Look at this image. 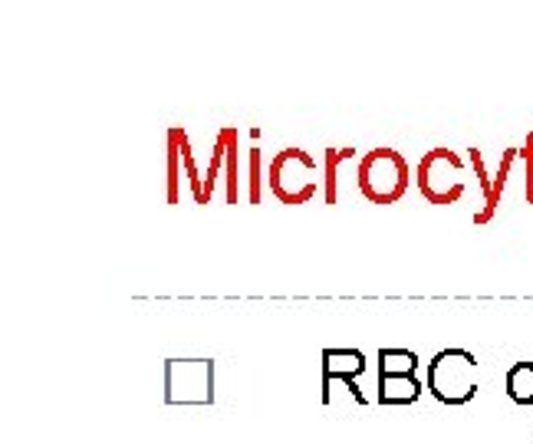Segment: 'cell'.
Here are the masks:
<instances>
[{
  "instance_id": "cell-11",
  "label": "cell",
  "mask_w": 533,
  "mask_h": 444,
  "mask_svg": "<svg viewBox=\"0 0 533 444\" xmlns=\"http://www.w3.org/2000/svg\"><path fill=\"white\" fill-rule=\"evenodd\" d=\"M418 356L412 349H382L379 352V375H415Z\"/></svg>"
},
{
  "instance_id": "cell-12",
  "label": "cell",
  "mask_w": 533,
  "mask_h": 444,
  "mask_svg": "<svg viewBox=\"0 0 533 444\" xmlns=\"http://www.w3.org/2000/svg\"><path fill=\"white\" fill-rule=\"evenodd\" d=\"M356 155V148H326V178H323V195L326 204H339V191H336V175H339V165L349 162V158Z\"/></svg>"
},
{
  "instance_id": "cell-10",
  "label": "cell",
  "mask_w": 533,
  "mask_h": 444,
  "mask_svg": "<svg viewBox=\"0 0 533 444\" xmlns=\"http://www.w3.org/2000/svg\"><path fill=\"white\" fill-rule=\"evenodd\" d=\"M507 398L517 405H533V362H517V366H510Z\"/></svg>"
},
{
  "instance_id": "cell-2",
  "label": "cell",
  "mask_w": 533,
  "mask_h": 444,
  "mask_svg": "<svg viewBox=\"0 0 533 444\" xmlns=\"http://www.w3.org/2000/svg\"><path fill=\"white\" fill-rule=\"evenodd\" d=\"M464 175H468V168H464V158L458 152L432 148V152L422 155V162L415 168V185L428 204L448 208V204H458L468 195V178Z\"/></svg>"
},
{
  "instance_id": "cell-5",
  "label": "cell",
  "mask_w": 533,
  "mask_h": 444,
  "mask_svg": "<svg viewBox=\"0 0 533 444\" xmlns=\"http://www.w3.org/2000/svg\"><path fill=\"white\" fill-rule=\"evenodd\" d=\"M165 402L168 405H211L214 402V362L211 359H168L165 362Z\"/></svg>"
},
{
  "instance_id": "cell-14",
  "label": "cell",
  "mask_w": 533,
  "mask_h": 444,
  "mask_svg": "<svg viewBox=\"0 0 533 444\" xmlns=\"http://www.w3.org/2000/svg\"><path fill=\"white\" fill-rule=\"evenodd\" d=\"M520 162H524V198L533 204V132L520 145Z\"/></svg>"
},
{
  "instance_id": "cell-13",
  "label": "cell",
  "mask_w": 533,
  "mask_h": 444,
  "mask_svg": "<svg viewBox=\"0 0 533 444\" xmlns=\"http://www.w3.org/2000/svg\"><path fill=\"white\" fill-rule=\"evenodd\" d=\"M231 129V142H228V158H224V165H228V204H237V139H241V135H237V129L234 125H228Z\"/></svg>"
},
{
  "instance_id": "cell-8",
  "label": "cell",
  "mask_w": 533,
  "mask_h": 444,
  "mask_svg": "<svg viewBox=\"0 0 533 444\" xmlns=\"http://www.w3.org/2000/svg\"><path fill=\"white\" fill-rule=\"evenodd\" d=\"M366 372V356L359 349H323V379H356Z\"/></svg>"
},
{
  "instance_id": "cell-15",
  "label": "cell",
  "mask_w": 533,
  "mask_h": 444,
  "mask_svg": "<svg viewBox=\"0 0 533 444\" xmlns=\"http://www.w3.org/2000/svg\"><path fill=\"white\" fill-rule=\"evenodd\" d=\"M251 204H260V152H251Z\"/></svg>"
},
{
  "instance_id": "cell-7",
  "label": "cell",
  "mask_w": 533,
  "mask_h": 444,
  "mask_svg": "<svg viewBox=\"0 0 533 444\" xmlns=\"http://www.w3.org/2000/svg\"><path fill=\"white\" fill-rule=\"evenodd\" d=\"M185 129L175 125L168 129V158H165V198L168 204H178V185H181V172H185Z\"/></svg>"
},
{
  "instance_id": "cell-6",
  "label": "cell",
  "mask_w": 533,
  "mask_h": 444,
  "mask_svg": "<svg viewBox=\"0 0 533 444\" xmlns=\"http://www.w3.org/2000/svg\"><path fill=\"white\" fill-rule=\"evenodd\" d=\"M520 158V148L507 145L501 155H497L494 165H487V158L481 148H471L468 152V162H471V172L478 175V185H481V208L474 214V224L484 227L487 221L497 214V204H501L504 191H507V181L514 175V165Z\"/></svg>"
},
{
  "instance_id": "cell-4",
  "label": "cell",
  "mask_w": 533,
  "mask_h": 444,
  "mask_svg": "<svg viewBox=\"0 0 533 444\" xmlns=\"http://www.w3.org/2000/svg\"><path fill=\"white\" fill-rule=\"evenodd\" d=\"M428 392L441 405H464L478 395V362L468 349H441L428 366Z\"/></svg>"
},
{
  "instance_id": "cell-1",
  "label": "cell",
  "mask_w": 533,
  "mask_h": 444,
  "mask_svg": "<svg viewBox=\"0 0 533 444\" xmlns=\"http://www.w3.org/2000/svg\"><path fill=\"white\" fill-rule=\"evenodd\" d=\"M412 185V168L395 148H372L362 155L356 188L359 195L372 204H399Z\"/></svg>"
},
{
  "instance_id": "cell-9",
  "label": "cell",
  "mask_w": 533,
  "mask_h": 444,
  "mask_svg": "<svg viewBox=\"0 0 533 444\" xmlns=\"http://www.w3.org/2000/svg\"><path fill=\"white\" fill-rule=\"evenodd\" d=\"M422 395L415 375H379V402L382 405H415Z\"/></svg>"
},
{
  "instance_id": "cell-3",
  "label": "cell",
  "mask_w": 533,
  "mask_h": 444,
  "mask_svg": "<svg viewBox=\"0 0 533 444\" xmlns=\"http://www.w3.org/2000/svg\"><path fill=\"white\" fill-rule=\"evenodd\" d=\"M320 168L303 148H283L267 168V188L280 204H306L320 191Z\"/></svg>"
}]
</instances>
